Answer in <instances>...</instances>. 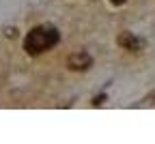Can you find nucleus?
<instances>
[{"label":"nucleus","mask_w":155,"mask_h":144,"mask_svg":"<svg viewBox=\"0 0 155 144\" xmlns=\"http://www.w3.org/2000/svg\"><path fill=\"white\" fill-rule=\"evenodd\" d=\"M106 101H108V95H106V93H99V95H95L93 106H95V108H99V106H104V103H106Z\"/></svg>","instance_id":"39448f33"},{"label":"nucleus","mask_w":155,"mask_h":144,"mask_svg":"<svg viewBox=\"0 0 155 144\" xmlns=\"http://www.w3.org/2000/svg\"><path fill=\"white\" fill-rule=\"evenodd\" d=\"M116 45L123 47V50H127V52H140L144 47V41L138 39V37H136L134 32H129V30H123V32H119V37H116Z\"/></svg>","instance_id":"7ed1b4c3"},{"label":"nucleus","mask_w":155,"mask_h":144,"mask_svg":"<svg viewBox=\"0 0 155 144\" xmlns=\"http://www.w3.org/2000/svg\"><path fill=\"white\" fill-rule=\"evenodd\" d=\"M15 32H17L15 28H7V30H5V34H7L9 39H13V37H15Z\"/></svg>","instance_id":"423d86ee"},{"label":"nucleus","mask_w":155,"mask_h":144,"mask_svg":"<svg viewBox=\"0 0 155 144\" xmlns=\"http://www.w3.org/2000/svg\"><path fill=\"white\" fill-rule=\"evenodd\" d=\"M140 106H144V108H149V106H155V88H153V90H151V93H149V95L142 99V103H140Z\"/></svg>","instance_id":"20e7f679"},{"label":"nucleus","mask_w":155,"mask_h":144,"mask_svg":"<svg viewBox=\"0 0 155 144\" xmlns=\"http://www.w3.org/2000/svg\"><path fill=\"white\" fill-rule=\"evenodd\" d=\"M110 2H112L114 7H123V5L127 2V0H110Z\"/></svg>","instance_id":"0eeeda50"},{"label":"nucleus","mask_w":155,"mask_h":144,"mask_svg":"<svg viewBox=\"0 0 155 144\" xmlns=\"http://www.w3.org/2000/svg\"><path fill=\"white\" fill-rule=\"evenodd\" d=\"M58 41H61V32L58 28L50 26V24H43V26H35L28 30L26 39H24V50L28 56H39L48 52L50 47H54Z\"/></svg>","instance_id":"f257e3e1"},{"label":"nucleus","mask_w":155,"mask_h":144,"mask_svg":"<svg viewBox=\"0 0 155 144\" xmlns=\"http://www.w3.org/2000/svg\"><path fill=\"white\" fill-rule=\"evenodd\" d=\"M91 67H93V56L86 52H73L67 56V69L69 71L82 73V71H88Z\"/></svg>","instance_id":"f03ea898"}]
</instances>
